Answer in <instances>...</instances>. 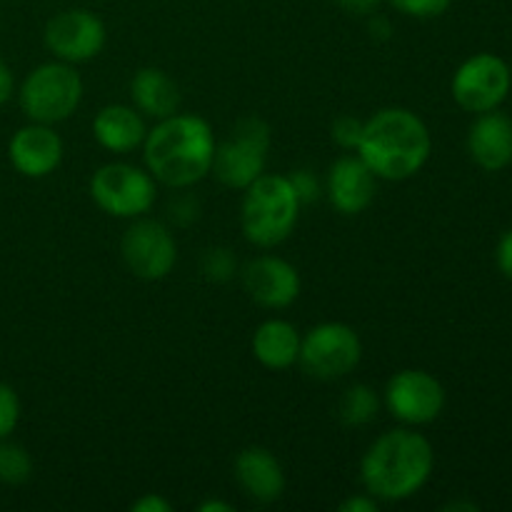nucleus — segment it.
I'll return each instance as SVG.
<instances>
[{"label": "nucleus", "mask_w": 512, "mask_h": 512, "mask_svg": "<svg viewBox=\"0 0 512 512\" xmlns=\"http://www.w3.org/2000/svg\"><path fill=\"white\" fill-rule=\"evenodd\" d=\"M512 88V70L500 55L475 53L455 70L453 98L465 113H488L500 108Z\"/></svg>", "instance_id": "obj_9"}, {"label": "nucleus", "mask_w": 512, "mask_h": 512, "mask_svg": "<svg viewBox=\"0 0 512 512\" xmlns=\"http://www.w3.org/2000/svg\"><path fill=\"white\" fill-rule=\"evenodd\" d=\"M243 288L253 303L265 310L290 308L300 298V273L278 255H260L243 268Z\"/></svg>", "instance_id": "obj_13"}, {"label": "nucleus", "mask_w": 512, "mask_h": 512, "mask_svg": "<svg viewBox=\"0 0 512 512\" xmlns=\"http://www.w3.org/2000/svg\"><path fill=\"white\" fill-rule=\"evenodd\" d=\"M33 478V458L28 450L13 440H0V483L10 485H23Z\"/></svg>", "instance_id": "obj_22"}, {"label": "nucleus", "mask_w": 512, "mask_h": 512, "mask_svg": "<svg viewBox=\"0 0 512 512\" xmlns=\"http://www.w3.org/2000/svg\"><path fill=\"white\" fill-rule=\"evenodd\" d=\"M85 85L75 65L50 60L25 75L18 90L20 110L30 123L58 125L73 118L83 103Z\"/></svg>", "instance_id": "obj_5"}, {"label": "nucleus", "mask_w": 512, "mask_h": 512, "mask_svg": "<svg viewBox=\"0 0 512 512\" xmlns=\"http://www.w3.org/2000/svg\"><path fill=\"white\" fill-rule=\"evenodd\" d=\"M363 360V340L348 323H318L300 340L298 365L315 380H340Z\"/></svg>", "instance_id": "obj_8"}, {"label": "nucleus", "mask_w": 512, "mask_h": 512, "mask_svg": "<svg viewBox=\"0 0 512 512\" xmlns=\"http://www.w3.org/2000/svg\"><path fill=\"white\" fill-rule=\"evenodd\" d=\"M270 125L258 115L240 118L230 135L215 145L213 173L225 188L245 190L265 173L270 150Z\"/></svg>", "instance_id": "obj_6"}, {"label": "nucleus", "mask_w": 512, "mask_h": 512, "mask_svg": "<svg viewBox=\"0 0 512 512\" xmlns=\"http://www.w3.org/2000/svg\"><path fill=\"white\" fill-rule=\"evenodd\" d=\"M495 263H498L500 273L508 280H512V228L505 230L498 248H495Z\"/></svg>", "instance_id": "obj_28"}, {"label": "nucleus", "mask_w": 512, "mask_h": 512, "mask_svg": "<svg viewBox=\"0 0 512 512\" xmlns=\"http://www.w3.org/2000/svg\"><path fill=\"white\" fill-rule=\"evenodd\" d=\"M433 470V443L408 425L378 435L360 460L365 493L380 503L410 500L428 485Z\"/></svg>", "instance_id": "obj_2"}, {"label": "nucleus", "mask_w": 512, "mask_h": 512, "mask_svg": "<svg viewBox=\"0 0 512 512\" xmlns=\"http://www.w3.org/2000/svg\"><path fill=\"white\" fill-rule=\"evenodd\" d=\"M120 255L130 273L140 280H163L178 263V243L173 230L153 218H135L120 240Z\"/></svg>", "instance_id": "obj_11"}, {"label": "nucleus", "mask_w": 512, "mask_h": 512, "mask_svg": "<svg viewBox=\"0 0 512 512\" xmlns=\"http://www.w3.org/2000/svg\"><path fill=\"white\" fill-rule=\"evenodd\" d=\"M443 510H468V512H478V505L475 503H463V500H460V503H448V505H443Z\"/></svg>", "instance_id": "obj_35"}, {"label": "nucleus", "mask_w": 512, "mask_h": 512, "mask_svg": "<svg viewBox=\"0 0 512 512\" xmlns=\"http://www.w3.org/2000/svg\"><path fill=\"white\" fill-rule=\"evenodd\" d=\"M368 30H370V38L373 40H380V43H385V40L393 38V25H390V20L385 18V15H368Z\"/></svg>", "instance_id": "obj_31"}, {"label": "nucleus", "mask_w": 512, "mask_h": 512, "mask_svg": "<svg viewBox=\"0 0 512 512\" xmlns=\"http://www.w3.org/2000/svg\"><path fill=\"white\" fill-rule=\"evenodd\" d=\"M398 13L408 15V18L418 20H433L440 18L450 10L453 0H388Z\"/></svg>", "instance_id": "obj_24"}, {"label": "nucleus", "mask_w": 512, "mask_h": 512, "mask_svg": "<svg viewBox=\"0 0 512 512\" xmlns=\"http://www.w3.org/2000/svg\"><path fill=\"white\" fill-rule=\"evenodd\" d=\"M445 388L433 373L418 368L398 370L383 390V405L408 428L430 425L445 410Z\"/></svg>", "instance_id": "obj_10"}, {"label": "nucleus", "mask_w": 512, "mask_h": 512, "mask_svg": "<svg viewBox=\"0 0 512 512\" xmlns=\"http://www.w3.org/2000/svg\"><path fill=\"white\" fill-rule=\"evenodd\" d=\"M130 98H133V105L145 118L163 120L178 113L183 95H180L178 83L163 68L150 65V68H140L133 75Z\"/></svg>", "instance_id": "obj_19"}, {"label": "nucleus", "mask_w": 512, "mask_h": 512, "mask_svg": "<svg viewBox=\"0 0 512 512\" xmlns=\"http://www.w3.org/2000/svg\"><path fill=\"white\" fill-rule=\"evenodd\" d=\"M65 155L63 138L55 133L53 125L28 123L13 133L8 143L10 165L23 178H48L60 168Z\"/></svg>", "instance_id": "obj_14"}, {"label": "nucleus", "mask_w": 512, "mask_h": 512, "mask_svg": "<svg viewBox=\"0 0 512 512\" xmlns=\"http://www.w3.org/2000/svg\"><path fill=\"white\" fill-rule=\"evenodd\" d=\"M363 123L365 120L355 118V115H340L335 118L333 128H330V138L338 148L343 150H358L360 135H363Z\"/></svg>", "instance_id": "obj_26"}, {"label": "nucleus", "mask_w": 512, "mask_h": 512, "mask_svg": "<svg viewBox=\"0 0 512 512\" xmlns=\"http://www.w3.org/2000/svg\"><path fill=\"white\" fill-rule=\"evenodd\" d=\"M90 198L110 218L135 220L150 213L158 198V183L148 168L108 163L90 178Z\"/></svg>", "instance_id": "obj_7"}, {"label": "nucleus", "mask_w": 512, "mask_h": 512, "mask_svg": "<svg viewBox=\"0 0 512 512\" xmlns=\"http://www.w3.org/2000/svg\"><path fill=\"white\" fill-rule=\"evenodd\" d=\"M300 330L290 320L270 318L253 333V358L268 370H288L300 358Z\"/></svg>", "instance_id": "obj_20"}, {"label": "nucleus", "mask_w": 512, "mask_h": 512, "mask_svg": "<svg viewBox=\"0 0 512 512\" xmlns=\"http://www.w3.org/2000/svg\"><path fill=\"white\" fill-rule=\"evenodd\" d=\"M43 40L45 48L55 55V60L80 65L103 53L108 30L93 10L68 8L48 20Z\"/></svg>", "instance_id": "obj_12"}, {"label": "nucleus", "mask_w": 512, "mask_h": 512, "mask_svg": "<svg viewBox=\"0 0 512 512\" xmlns=\"http://www.w3.org/2000/svg\"><path fill=\"white\" fill-rule=\"evenodd\" d=\"M380 500H375L370 493L363 495H350L348 500L340 503V512H378Z\"/></svg>", "instance_id": "obj_30"}, {"label": "nucleus", "mask_w": 512, "mask_h": 512, "mask_svg": "<svg viewBox=\"0 0 512 512\" xmlns=\"http://www.w3.org/2000/svg\"><path fill=\"white\" fill-rule=\"evenodd\" d=\"M300 203L288 175L263 173L243 190L240 228L245 240L255 248H278L293 235L298 225Z\"/></svg>", "instance_id": "obj_4"}, {"label": "nucleus", "mask_w": 512, "mask_h": 512, "mask_svg": "<svg viewBox=\"0 0 512 512\" xmlns=\"http://www.w3.org/2000/svg\"><path fill=\"white\" fill-rule=\"evenodd\" d=\"M355 153L378 180L403 183L428 165L433 135L418 113L408 108H383L363 123Z\"/></svg>", "instance_id": "obj_3"}, {"label": "nucleus", "mask_w": 512, "mask_h": 512, "mask_svg": "<svg viewBox=\"0 0 512 512\" xmlns=\"http://www.w3.org/2000/svg\"><path fill=\"white\" fill-rule=\"evenodd\" d=\"M200 512H233L235 508L225 500H205V503L198 505Z\"/></svg>", "instance_id": "obj_34"}, {"label": "nucleus", "mask_w": 512, "mask_h": 512, "mask_svg": "<svg viewBox=\"0 0 512 512\" xmlns=\"http://www.w3.org/2000/svg\"><path fill=\"white\" fill-rule=\"evenodd\" d=\"M325 195H328L335 213L353 218V215L365 213L373 205L375 195H378V178L358 153L343 155L328 168Z\"/></svg>", "instance_id": "obj_15"}, {"label": "nucleus", "mask_w": 512, "mask_h": 512, "mask_svg": "<svg viewBox=\"0 0 512 512\" xmlns=\"http://www.w3.org/2000/svg\"><path fill=\"white\" fill-rule=\"evenodd\" d=\"M215 133L195 113H175L155 120L143 143L145 168L155 183L173 190H188L213 173Z\"/></svg>", "instance_id": "obj_1"}, {"label": "nucleus", "mask_w": 512, "mask_h": 512, "mask_svg": "<svg viewBox=\"0 0 512 512\" xmlns=\"http://www.w3.org/2000/svg\"><path fill=\"white\" fill-rule=\"evenodd\" d=\"M148 125L145 115L135 105L110 103L100 108L93 118V138L108 153L128 155L143 148Z\"/></svg>", "instance_id": "obj_18"}, {"label": "nucleus", "mask_w": 512, "mask_h": 512, "mask_svg": "<svg viewBox=\"0 0 512 512\" xmlns=\"http://www.w3.org/2000/svg\"><path fill=\"white\" fill-rule=\"evenodd\" d=\"M380 413V398L370 385L355 383L340 395L338 418L345 428H363L370 425Z\"/></svg>", "instance_id": "obj_21"}, {"label": "nucleus", "mask_w": 512, "mask_h": 512, "mask_svg": "<svg viewBox=\"0 0 512 512\" xmlns=\"http://www.w3.org/2000/svg\"><path fill=\"white\" fill-rule=\"evenodd\" d=\"M200 270H203V275L210 283H228L235 275V270H238V260L233 258L228 248H210L205 250Z\"/></svg>", "instance_id": "obj_23"}, {"label": "nucleus", "mask_w": 512, "mask_h": 512, "mask_svg": "<svg viewBox=\"0 0 512 512\" xmlns=\"http://www.w3.org/2000/svg\"><path fill=\"white\" fill-rule=\"evenodd\" d=\"M235 483L250 500L260 505L278 503L285 493V470L268 448L250 445L240 450L233 465Z\"/></svg>", "instance_id": "obj_16"}, {"label": "nucleus", "mask_w": 512, "mask_h": 512, "mask_svg": "<svg viewBox=\"0 0 512 512\" xmlns=\"http://www.w3.org/2000/svg\"><path fill=\"white\" fill-rule=\"evenodd\" d=\"M468 153L485 173H498L512 163V118L498 108L475 115L468 130Z\"/></svg>", "instance_id": "obj_17"}, {"label": "nucleus", "mask_w": 512, "mask_h": 512, "mask_svg": "<svg viewBox=\"0 0 512 512\" xmlns=\"http://www.w3.org/2000/svg\"><path fill=\"white\" fill-rule=\"evenodd\" d=\"M338 8H343L345 13L353 15H373L378 10L380 0H335Z\"/></svg>", "instance_id": "obj_33"}, {"label": "nucleus", "mask_w": 512, "mask_h": 512, "mask_svg": "<svg viewBox=\"0 0 512 512\" xmlns=\"http://www.w3.org/2000/svg\"><path fill=\"white\" fill-rule=\"evenodd\" d=\"M288 178H290V183H293L295 193H298L300 203L303 205L313 203V200H318L320 195L325 193V183H320L318 175H315L313 170H305V168L293 170Z\"/></svg>", "instance_id": "obj_27"}, {"label": "nucleus", "mask_w": 512, "mask_h": 512, "mask_svg": "<svg viewBox=\"0 0 512 512\" xmlns=\"http://www.w3.org/2000/svg\"><path fill=\"white\" fill-rule=\"evenodd\" d=\"M20 423V398L8 383H0V440L10 438Z\"/></svg>", "instance_id": "obj_25"}, {"label": "nucleus", "mask_w": 512, "mask_h": 512, "mask_svg": "<svg viewBox=\"0 0 512 512\" xmlns=\"http://www.w3.org/2000/svg\"><path fill=\"white\" fill-rule=\"evenodd\" d=\"M130 510L133 512H170L173 510V505H170V500L163 498L160 493H145L143 498H138L133 505H130Z\"/></svg>", "instance_id": "obj_29"}, {"label": "nucleus", "mask_w": 512, "mask_h": 512, "mask_svg": "<svg viewBox=\"0 0 512 512\" xmlns=\"http://www.w3.org/2000/svg\"><path fill=\"white\" fill-rule=\"evenodd\" d=\"M15 93V78H13V70L10 65L5 63V58L0 55V105L8 103Z\"/></svg>", "instance_id": "obj_32"}]
</instances>
